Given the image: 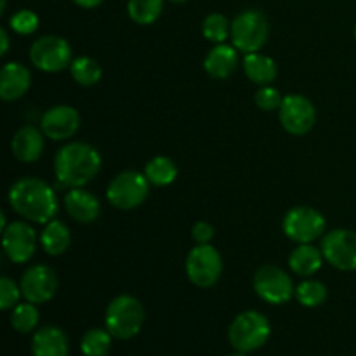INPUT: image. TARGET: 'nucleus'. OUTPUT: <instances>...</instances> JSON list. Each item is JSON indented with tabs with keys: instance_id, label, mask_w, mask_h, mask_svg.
Returning a JSON list of instances; mask_svg holds the SVG:
<instances>
[{
	"instance_id": "obj_1",
	"label": "nucleus",
	"mask_w": 356,
	"mask_h": 356,
	"mask_svg": "<svg viewBox=\"0 0 356 356\" xmlns=\"http://www.w3.org/2000/svg\"><path fill=\"white\" fill-rule=\"evenodd\" d=\"M9 204L17 216L38 225H47L58 212L54 190L37 177L17 179L9 190Z\"/></svg>"
},
{
	"instance_id": "obj_2",
	"label": "nucleus",
	"mask_w": 356,
	"mask_h": 356,
	"mask_svg": "<svg viewBox=\"0 0 356 356\" xmlns=\"http://www.w3.org/2000/svg\"><path fill=\"white\" fill-rule=\"evenodd\" d=\"M101 169V155L87 143H70L54 159L56 179L65 188H82L96 177Z\"/></svg>"
},
{
	"instance_id": "obj_3",
	"label": "nucleus",
	"mask_w": 356,
	"mask_h": 356,
	"mask_svg": "<svg viewBox=\"0 0 356 356\" xmlns=\"http://www.w3.org/2000/svg\"><path fill=\"white\" fill-rule=\"evenodd\" d=\"M104 322H106V330L115 339H132L143 329L145 308L132 296H118L108 305Z\"/></svg>"
},
{
	"instance_id": "obj_4",
	"label": "nucleus",
	"mask_w": 356,
	"mask_h": 356,
	"mask_svg": "<svg viewBox=\"0 0 356 356\" xmlns=\"http://www.w3.org/2000/svg\"><path fill=\"white\" fill-rule=\"evenodd\" d=\"M271 325L259 312H243L236 316L228 329V339L233 350L240 353H252L268 343Z\"/></svg>"
},
{
	"instance_id": "obj_5",
	"label": "nucleus",
	"mask_w": 356,
	"mask_h": 356,
	"mask_svg": "<svg viewBox=\"0 0 356 356\" xmlns=\"http://www.w3.org/2000/svg\"><path fill=\"white\" fill-rule=\"evenodd\" d=\"M270 24L266 16L257 9H247L232 21V42L236 51L257 52L268 40Z\"/></svg>"
},
{
	"instance_id": "obj_6",
	"label": "nucleus",
	"mask_w": 356,
	"mask_h": 356,
	"mask_svg": "<svg viewBox=\"0 0 356 356\" xmlns=\"http://www.w3.org/2000/svg\"><path fill=\"white\" fill-rule=\"evenodd\" d=\"M149 193V181L145 174L136 170L120 172L110 183L106 190V198L115 209L120 211H132L145 204Z\"/></svg>"
},
{
	"instance_id": "obj_7",
	"label": "nucleus",
	"mask_w": 356,
	"mask_h": 356,
	"mask_svg": "<svg viewBox=\"0 0 356 356\" xmlns=\"http://www.w3.org/2000/svg\"><path fill=\"white\" fill-rule=\"evenodd\" d=\"M222 273L221 254L209 243H198L186 257V275L193 285L209 289L218 284Z\"/></svg>"
},
{
	"instance_id": "obj_8",
	"label": "nucleus",
	"mask_w": 356,
	"mask_h": 356,
	"mask_svg": "<svg viewBox=\"0 0 356 356\" xmlns=\"http://www.w3.org/2000/svg\"><path fill=\"white\" fill-rule=\"evenodd\" d=\"M30 59L35 68L47 73H58L72 65V47L63 37L45 35L33 42Z\"/></svg>"
},
{
	"instance_id": "obj_9",
	"label": "nucleus",
	"mask_w": 356,
	"mask_h": 356,
	"mask_svg": "<svg viewBox=\"0 0 356 356\" xmlns=\"http://www.w3.org/2000/svg\"><path fill=\"white\" fill-rule=\"evenodd\" d=\"M284 233L296 243H312L325 232V218L312 207H294L285 214Z\"/></svg>"
},
{
	"instance_id": "obj_10",
	"label": "nucleus",
	"mask_w": 356,
	"mask_h": 356,
	"mask_svg": "<svg viewBox=\"0 0 356 356\" xmlns=\"http://www.w3.org/2000/svg\"><path fill=\"white\" fill-rule=\"evenodd\" d=\"M254 291L270 305H285L296 296L292 278L278 266H263L254 275Z\"/></svg>"
},
{
	"instance_id": "obj_11",
	"label": "nucleus",
	"mask_w": 356,
	"mask_h": 356,
	"mask_svg": "<svg viewBox=\"0 0 356 356\" xmlns=\"http://www.w3.org/2000/svg\"><path fill=\"white\" fill-rule=\"evenodd\" d=\"M282 127L292 136H305L316 122V111L312 101L301 94H289L278 108Z\"/></svg>"
},
{
	"instance_id": "obj_12",
	"label": "nucleus",
	"mask_w": 356,
	"mask_h": 356,
	"mask_svg": "<svg viewBox=\"0 0 356 356\" xmlns=\"http://www.w3.org/2000/svg\"><path fill=\"white\" fill-rule=\"evenodd\" d=\"M322 254L329 264L341 271L356 270V233L351 229H332L322 238Z\"/></svg>"
},
{
	"instance_id": "obj_13",
	"label": "nucleus",
	"mask_w": 356,
	"mask_h": 356,
	"mask_svg": "<svg viewBox=\"0 0 356 356\" xmlns=\"http://www.w3.org/2000/svg\"><path fill=\"white\" fill-rule=\"evenodd\" d=\"M21 294L28 302L44 305L49 302L58 292V275L52 268L37 264L24 271L19 282Z\"/></svg>"
},
{
	"instance_id": "obj_14",
	"label": "nucleus",
	"mask_w": 356,
	"mask_h": 356,
	"mask_svg": "<svg viewBox=\"0 0 356 356\" xmlns=\"http://www.w3.org/2000/svg\"><path fill=\"white\" fill-rule=\"evenodd\" d=\"M3 252L13 263L23 264L33 257L37 249L35 229L24 221H14L2 232Z\"/></svg>"
},
{
	"instance_id": "obj_15",
	"label": "nucleus",
	"mask_w": 356,
	"mask_h": 356,
	"mask_svg": "<svg viewBox=\"0 0 356 356\" xmlns=\"http://www.w3.org/2000/svg\"><path fill=\"white\" fill-rule=\"evenodd\" d=\"M80 127L79 111L68 104H58L52 106L42 115L40 129L44 136L52 141H66L73 138Z\"/></svg>"
},
{
	"instance_id": "obj_16",
	"label": "nucleus",
	"mask_w": 356,
	"mask_h": 356,
	"mask_svg": "<svg viewBox=\"0 0 356 356\" xmlns=\"http://www.w3.org/2000/svg\"><path fill=\"white\" fill-rule=\"evenodd\" d=\"M65 207L66 212L76 222H83V225L96 221L101 212V204L97 197L82 188H70L68 193L65 195Z\"/></svg>"
},
{
	"instance_id": "obj_17",
	"label": "nucleus",
	"mask_w": 356,
	"mask_h": 356,
	"mask_svg": "<svg viewBox=\"0 0 356 356\" xmlns=\"http://www.w3.org/2000/svg\"><path fill=\"white\" fill-rule=\"evenodd\" d=\"M31 75L21 63H7L0 72V97L3 101H16L30 89Z\"/></svg>"
},
{
	"instance_id": "obj_18",
	"label": "nucleus",
	"mask_w": 356,
	"mask_h": 356,
	"mask_svg": "<svg viewBox=\"0 0 356 356\" xmlns=\"http://www.w3.org/2000/svg\"><path fill=\"white\" fill-rule=\"evenodd\" d=\"M42 134L44 132H40L33 125H24V127H21L14 134L13 143H10L13 155L23 163L37 162L42 156V152H44V136Z\"/></svg>"
},
{
	"instance_id": "obj_19",
	"label": "nucleus",
	"mask_w": 356,
	"mask_h": 356,
	"mask_svg": "<svg viewBox=\"0 0 356 356\" xmlns=\"http://www.w3.org/2000/svg\"><path fill=\"white\" fill-rule=\"evenodd\" d=\"M238 65V54L235 45L216 44L204 59V70L216 80H225L233 75Z\"/></svg>"
},
{
	"instance_id": "obj_20",
	"label": "nucleus",
	"mask_w": 356,
	"mask_h": 356,
	"mask_svg": "<svg viewBox=\"0 0 356 356\" xmlns=\"http://www.w3.org/2000/svg\"><path fill=\"white\" fill-rule=\"evenodd\" d=\"M31 353L33 356H68V337L54 325L42 327L31 339Z\"/></svg>"
},
{
	"instance_id": "obj_21",
	"label": "nucleus",
	"mask_w": 356,
	"mask_h": 356,
	"mask_svg": "<svg viewBox=\"0 0 356 356\" xmlns=\"http://www.w3.org/2000/svg\"><path fill=\"white\" fill-rule=\"evenodd\" d=\"M322 249H316L312 243H299L289 256V266L299 277H312L322 268Z\"/></svg>"
},
{
	"instance_id": "obj_22",
	"label": "nucleus",
	"mask_w": 356,
	"mask_h": 356,
	"mask_svg": "<svg viewBox=\"0 0 356 356\" xmlns=\"http://www.w3.org/2000/svg\"><path fill=\"white\" fill-rule=\"evenodd\" d=\"M243 72L257 86H271L277 79V63L270 56L250 52L243 58Z\"/></svg>"
},
{
	"instance_id": "obj_23",
	"label": "nucleus",
	"mask_w": 356,
	"mask_h": 356,
	"mask_svg": "<svg viewBox=\"0 0 356 356\" xmlns=\"http://www.w3.org/2000/svg\"><path fill=\"white\" fill-rule=\"evenodd\" d=\"M40 243L49 256H61L68 250L70 243H72V235H70V229L66 228L65 222L52 219L45 225V229L42 232Z\"/></svg>"
},
{
	"instance_id": "obj_24",
	"label": "nucleus",
	"mask_w": 356,
	"mask_h": 356,
	"mask_svg": "<svg viewBox=\"0 0 356 356\" xmlns=\"http://www.w3.org/2000/svg\"><path fill=\"white\" fill-rule=\"evenodd\" d=\"M145 176L153 186H169L177 177V165L169 156H155L145 167Z\"/></svg>"
},
{
	"instance_id": "obj_25",
	"label": "nucleus",
	"mask_w": 356,
	"mask_h": 356,
	"mask_svg": "<svg viewBox=\"0 0 356 356\" xmlns=\"http://www.w3.org/2000/svg\"><path fill=\"white\" fill-rule=\"evenodd\" d=\"M70 72H72L73 80L83 87L96 86L101 76H103V70H101L99 63L92 58H87V56L73 59L72 65H70Z\"/></svg>"
},
{
	"instance_id": "obj_26",
	"label": "nucleus",
	"mask_w": 356,
	"mask_h": 356,
	"mask_svg": "<svg viewBox=\"0 0 356 356\" xmlns=\"http://www.w3.org/2000/svg\"><path fill=\"white\" fill-rule=\"evenodd\" d=\"M163 10V0H129L127 13L134 23L152 24Z\"/></svg>"
},
{
	"instance_id": "obj_27",
	"label": "nucleus",
	"mask_w": 356,
	"mask_h": 356,
	"mask_svg": "<svg viewBox=\"0 0 356 356\" xmlns=\"http://www.w3.org/2000/svg\"><path fill=\"white\" fill-rule=\"evenodd\" d=\"M111 334L104 329H90L83 334L80 350L86 356H106L111 350Z\"/></svg>"
},
{
	"instance_id": "obj_28",
	"label": "nucleus",
	"mask_w": 356,
	"mask_h": 356,
	"mask_svg": "<svg viewBox=\"0 0 356 356\" xmlns=\"http://www.w3.org/2000/svg\"><path fill=\"white\" fill-rule=\"evenodd\" d=\"M10 325L14 330L21 334H28L37 329L38 325V309L33 302H19L14 306L10 313Z\"/></svg>"
},
{
	"instance_id": "obj_29",
	"label": "nucleus",
	"mask_w": 356,
	"mask_h": 356,
	"mask_svg": "<svg viewBox=\"0 0 356 356\" xmlns=\"http://www.w3.org/2000/svg\"><path fill=\"white\" fill-rule=\"evenodd\" d=\"M202 31H204V37L209 42L225 44L226 38L232 37V23L226 19V16L219 13L209 14L204 19V24H202Z\"/></svg>"
},
{
	"instance_id": "obj_30",
	"label": "nucleus",
	"mask_w": 356,
	"mask_h": 356,
	"mask_svg": "<svg viewBox=\"0 0 356 356\" xmlns=\"http://www.w3.org/2000/svg\"><path fill=\"white\" fill-rule=\"evenodd\" d=\"M296 298L306 308H316L327 301V287L322 282L306 280L296 289Z\"/></svg>"
},
{
	"instance_id": "obj_31",
	"label": "nucleus",
	"mask_w": 356,
	"mask_h": 356,
	"mask_svg": "<svg viewBox=\"0 0 356 356\" xmlns=\"http://www.w3.org/2000/svg\"><path fill=\"white\" fill-rule=\"evenodd\" d=\"M21 287L10 278L2 277L0 278V308L3 312L7 309H13L14 306L19 305V298H21Z\"/></svg>"
},
{
	"instance_id": "obj_32",
	"label": "nucleus",
	"mask_w": 356,
	"mask_h": 356,
	"mask_svg": "<svg viewBox=\"0 0 356 356\" xmlns=\"http://www.w3.org/2000/svg\"><path fill=\"white\" fill-rule=\"evenodd\" d=\"M10 28L19 35H31L38 28V16L33 10H17V13L10 17Z\"/></svg>"
},
{
	"instance_id": "obj_33",
	"label": "nucleus",
	"mask_w": 356,
	"mask_h": 356,
	"mask_svg": "<svg viewBox=\"0 0 356 356\" xmlns=\"http://www.w3.org/2000/svg\"><path fill=\"white\" fill-rule=\"evenodd\" d=\"M284 101L280 90L275 89L273 86H263L256 92V104L264 111H273L278 110Z\"/></svg>"
},
{
	"instance_id": "obj_34",
	"label": "nucleus",
	"mask_w": 356,
	"mask_h": 356,
	"mask_svg": "<svg viewBox=\"0 0 356 356\" xmlns=\"http://www.w3.org/2000/svg\"><path fill=\"white\" fill-rule=\"evenodd\" d=\"M212 236H214V228L209 222L198 221L191 228V238L197 243H209L212 240Z\"/></svg>"
},
{
	"instance_id": "obj_35",
	"label": "nucleus",
	"mask_w": 356,
	"mask_h": 356,
	"mask_svg": "<svg viewBox=\"0 0 356 356\" xmlns=\"http://www.w3.org/2000/svg\"><path fill=\"white\" fill-rule=\"evenodd\" d=\"M73 2H75L76 6L83 7V9H94V7L103 3V0H73Z\"/></svg>"
},
{
	"instance_id": "obj_36",
	"label": "nucleus",
	"mask_w": 356,
	"mask_h": 356,
	"mask_svg": "<svg viewBox=\"0 0 356 356\" xmlns=\"http://www.w3.org/2000/svg\"><path fill=\"white\" fill-rule=\"evenodd\" d=\"M0 40H2V51H0V56H6L7 51H9V35H7V31L0 30Z\"/></svg>"
},
{
	"instance_id": "obj_37",
	"label": "nucleus",
	"mask_w": 356,
	"mask_h": 356,
	"mask_svg": "<svg viewBox=\"0 0 356 356\" xmlns=\"http://www.w3.org/2000/svg\"><path fill=\"white\" fill-rule=\"evenodd\" d=\"M232 356H245V353H240V351H235Z\"/></svg>"
},
{
	"instance_id": "obj_38",
	"label": "nucleus",
	"mask_w": 356,
	"mask_h": 356,
	"mask_svg": "<svg viewBox=\"0 0 356 356\" xmlns=\"http://www.w3.org/2000/svg\"><path fill=\"white\" fill-rule=\"evenodd\" d=\"M169 2H174V3H181V2H186V0H169Z\"/></svg>"
},
{
	"instance_id": "obj_39",
	"label": "nucleus",
	"mask_w": 356,
	"mask_h": 356,
	"mask_svg": "<svg viewBox=\"0 0 356 356\" xmlns=\"http://www.w3.org/2000/svg\"><path fill=\"white\" fill-rule=\"evenodd\" d=\"M355 38H356V26H355Z\"/></svg>"
}]
</instances>
